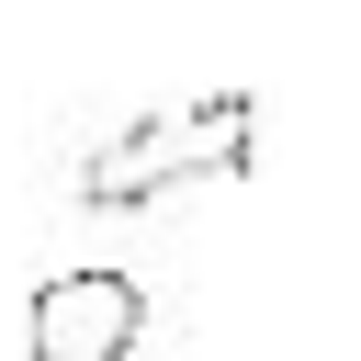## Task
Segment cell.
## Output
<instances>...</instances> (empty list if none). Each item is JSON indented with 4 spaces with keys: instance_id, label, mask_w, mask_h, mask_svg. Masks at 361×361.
<instances>
[{
    "instance_id": "6da1fadb",
    "label": "cell",
    "mask_w": 361,
    "mask_h": 361,
    "mask_svg": "<svg viewBox=\"0 0 361 361\" xmlns=\"http://www.w3.org/2000/svg\"><path fill=\"white\" fill-rule=\"evenodd\" d=\"M248 147H259V102H248V90H214V102H180V113L124 124V135L79 169V192H90L102 214H124V203H158V192H180V180L248 169Z\"/></svg>"
},
{
    "instance_id": "7a4b0ae2",
    "label": "cell",
    "mask_w": 361,
    "mask_h": 361,
    "mask_svg": "<svg viewBox=\"0 0 361 361\" xmlns=\"http://www.w3.org/2000/svg\"><path fill=\"white\" fill-rule=\"evenodd\" d=\"M34 361H135V338H147V293H135V271H56V282H34Z\"/></svg>"
}]
</instances>
